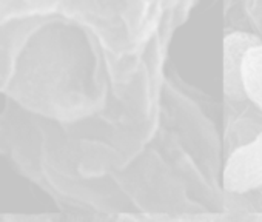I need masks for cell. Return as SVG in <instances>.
I'll use <instances>...</instances> for the list:
<instances>
[{
    "label": "cell",
    "mask_w": 262,
    "mask_h": 222,
    "mask_svg": "<svg viewBox=\"0 0 262 222\" xmlns=\"http://www.w3.org/2000/svg\"><path fill=\"white\" fill-rule=\"evenodd\" d=\"M222 185L227 191L236 194L262 187V133L228 154L222 173Z\"/></svg>",
    "instance_id": "1"
},
{
    "label": "cell",
    "mask_w": 262,
    "mask_h": 222,
    "mask_svg": "<svg viewBox=\"0 0 262 222\" xmlns=\"http://www.w3.org/2000/svg\"><path fill=\"white\" fill-rule=\"evenodd\" d=\"M262 43L250 33L234 31L225 36L222 43V90L230 102L241 103L247 100L242 83V62L248 50Z\"/></svg>",
    "instance_id": "2"
},
{
    "label": "cell",
    "mask_w": 262,
    "mask_h": 222,
    "mask_svg": "<svg viewBox=\"0 0 262 222\" xmlns=\"http://www.w3.org/2000/svg\"><path fill=\"white\" fill-rule=\"evenodd\" d=\"M242 83L247 100L262 113V43L248 50L242 62Z\"/></svg>",
    "instance_id": "3"
},
{
    "label": "cell",
    "mask_w": 262,
    "mask_h": 222,
    "mask_svg": "<svg viewBox=\"0 0 262 222\" xmlns=\"http://www.w3.org/2000/svg\"><path fill=\"white\" fill-rule=\"evenodd\" d=\"M259 191H260V194H262V187H260V188H259Z\"/></svg>",
    "instance_id": "4"
}]
</instances>
